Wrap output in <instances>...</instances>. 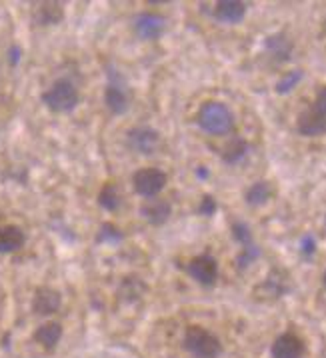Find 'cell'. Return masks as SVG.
<instances>
[{
    "mask_svg": "<svg viewBox=\"0 0 326 358\" xmlns=\"http://www.w3.org/2000/svg\"><path fill=\"white\" fill-rule=\"evenodd\" d=\"M304 350H306V346L302 343V338H298L292 332H286L274 341L270 355L272 358H302Z\"/></svg>",
    "mask_w": 326,
    "mask_h": 358,
    "instance_id": "cell-11",
    "label": "cell"
},
{
    "mask_svg": "<svg viewBox=\"0 0 326 358\" xmlns=\"http://www.w3.org/2000/svg\"><path fill=\"white\" fill-rule=\"evenodd\" d=\"M166 174L155 169V166H148V169H141L132 174V187L134 192L141 194L144 199H156V194L162 192V188L166 187Z\"/></svg>",
    "mask_w": 326,
    "mask_h": 358,
    "instance_id": "cell-5",
    "label": "cell"
},
{
    "mask_svg": "<svg viewBox=\"0 0 326 358\" xmlns=\"http://www.w3.org/2000/svg\"><path fill=\"white\" fill-rule=\"evenodd\" d=\"M64 18V8L58 2H41L32 10V20L38 27H52Z\"/></svg>",
    "mask_w": 326,
    "mask_h": 358,
    "instance_id": "cell-15",
    "label": "cell"
},
{
    "mask_svg": "<svg viewBox=\"0 0 326 358\" xmlns=\"http://www.w3.org/2000/svg\"><path fill=\"white\" fill-rule=\"evenodd\" d=\"M302 76H304V72L302 71H290L283 74L281 78H278V83H276V92L278 94H288L292 88H297V85L302 80Z\"/></svg>",
    "mask_w": 326,
    "mask_h": 358,
    "instance_id": "cell-23",
    "label": "cell"
},
{
    "mask_svg": "<svg viewBox=\"0 0 326 358\" xmlns=\"http://www.w3.org/2000/svg\"><path fill=\"white\" fill-rule=\"evenodd\" d=\"M185 348L194 358H218L222 346L220 341L202 327H190L185 332Z\"/></svg>",
    "mask_w": 326,
    "mask_h": 358,
    "instance_id": "cell-3",
    "label": "cell"
},
{
    "mask_svg": "<svg viewBox=\"0 0 326 358\" xmlns=\"http://www.w3.org/2000/svg\"><path fill=\"white\" fill-rule=\"evenodd\" d=\"M128 146L134 150V152H141V155H153L156 148H158V143H160V136L158 132L148 127H134V129L128 130L127 134Z\"/></svg>",
    "mask_w": 326,
    "mask_h": 358,
    "instance_id": "cell-9",
    "label": "cell"
},
{
    "mask_svg": "<svg viewBox=\"0 0 326 358\" xmlns=\"http://www.w3.org/2000/svg\"><path fill=\"white\" fill-rule=\"evenodd\" d=\"M213 15L222 24H239L246 16V4L241 0H220L214 4Z\"/></svg>",
    "mask_w": 326,
    "mask_h": 358,
    "instance_id": "cell-13",
    "label": "cell"
},
{
    "mask_svg": "<svg viewBox=\"0 0 326 358\" xmlns=\"http://www.w3.org/2000/svg\"><path fill=\"white\" fill-rule=\"evenodd\" d=\"M166 29V18L155 13H142L134 20V32L142 41H158Z\"/></svg>",
    "mask_w": 326,
    "mask_h": 358,
    "instance_id": "cell-8",
    "label": "cell"
},
{
    "mask_svg": "<svg viewBox=\"0 0 326 358\" xmlns=\"http://www.w3.org/2000/svg\"><path fill=\"white\" fill-rule=\"evenodd\" d=\"M258 257H260V248H258L256 244L242 246L241 255L236 257V266H239L241 271H244V268H248V266H250Z\"/></svg>",
    "mask_w": 326,
    "mask_h": 358,
    "instance_id": "cell-24",
    "label": "cell"
},
{
    "mask_svg": "<svg viewBox=\"0 0 326 358\" xmlns=\"http://www.w3.org/2000/svg\"><path fill=\"white\" fill-rule=\"evenodd\" d=\"M24 232L20 227H15V224H8V227H2L0 229V255H10V252H16L24 246Z\"/></svg>",
    "mask_w": 326,
    "mask_h": 358,
    "instance_id": "cell-17",
    "label": "cell"
},
{
    "mask_svg": "<svg viewBox=\"0 0 326 358\" xmlns=\"http://www.w3.org/2000/svg\"><path fill=\"white\" fill-rule=\"evenodd\" d=\"M246 152H248V143H246L244 138H241V136H236V138H232V141L222 148L220 158H222L227 164H239L242 158L246 157Z\"/></svg>",
    "mask_w": 326,
    "mask_h": 358,
    "instance_id": "cell-19",
    "label": "cell"
},
{
    "mask_svg": "<svg viewBox=\"0 0 326 358\" xmlns=\"http://www.w3.org/2000/svg\"><path fill=\"white\" fill-rule=\"evenodd\" d=\"M78 88L72 85L71 80L66 78H58L57 83H52V86L48 90L43 92L44 106L52 113L64 115V113H72L78 104Z\"/></svg>",
    "mask_w": 326,
    "mask_h": 358,
    "instance_id": "cell-2",
    "label": "cell"
},
{
    "mask_svg": "<svg viewBox=\"0 0 326 358\" xmlns=\"http://www.w3.org/2000/svg\"><path fill=\"white\" fill-rule=\"evenodd\" d=\"M300 252L306 258H311L312 255L316 252V241H314L312 234H304V236L300 238Z\"/></svg>",
    "mask_w": 326,
    "mask_h": 358,
    "instance_id": "cell-27",
    "label": "cell"
},
{
    "mask_svg": "<svg viewBox=\"0 0 326 358\" xmlns=\"http://www.w3.org/2000/svg\"><path fill=\"white\" fill-rule=\"evenodd\" d=\"M297 130L302 136H309V138L323 136V134H326V116L318 113L314 106H311L298 115Z\"/></svg>",
    "mask_w": 326,
    "mask_h": 358,
    "instance_id": "cell-10",
    "label": "cell"
},
{
    "mask_svg": "<svg viewBox=\"0 0 326 358\" xmlns=\"http://www.w3.org/2000/svg\"><path fill=\"white\" fill-rule=\"evenodd\" d=\"M120 202H122V194H120V188L116 187V185H113V182H106L104 187L100 188L99 204L104 208V210L114 213V210L120 206Z\"/></svg>",
    "mask_w": 326,
    "mask_h": 358,
    "instance_id": "cell-21",
    "label": "cell"
},
{
    "mask_svg": "<svg viewBox=\"0 0 326 358\" xmlns=\"http://www.w3.org/2000/svg\"><path fill=\"white\" fill-rule=\"evenodd\" d=\"M141 215L144 216V220L153 227H162L172 215L171 202L164 199H150L142 204Z\"/></svg>",
    "mask_w": 326,
    "mask_h": 358,
    "instance_id": "cell-14",
    "label": "cell"
},
{
    "mask_svg": "<svg viewBox=\"0 0 326 358\" xmlns=\"http://www.w3.org/2000/svg\"><path fill=\"white\" fill-rule=\"evenodd\" d=\"M323 285H325V288H326V273H325V276H323Z\"/></svg>",
    "mask_w": 326,
    "mask_h": 358,
    "instance_id": "cell-32",
    "label": "cell"
},
{
    "mask_svg": "<svg viewBox=\"0 0 326 358\" xmlns=\"http://www.w3.org/2000/svg\"><path fill=\"white\" fill-rule=\"evenodd\" d=\"M20 57H22V50H20L18 46H13V48L8 50V60H10L13 64H18V62H20Z\"/></svg>",
    "mask_w": 326,
    "mask_h": 358,
    "instance_id": "cell-30",
    "label": "cell"
},
{
    "mask_svg": "<svg viewBox=\"0 0 326 358\" xmlns=\"http://www.w3.org/2000/svg\"><path fill=\"white\" fill-rule=\"evenodd\" d=\"M197 122L204 132L222 136V134H228L234 129V115L225 102L208 101L199 108Z\"/></svg>",
    "mask_w": 326,
    "mask_h": 358,
    "instance_id": "cell-1",
    "label": "cell"
},
{
    "mask_svg": "<svg viewBox=\"0 0 326 358\" xmlns=\"http://www.w3.org/2000/svg\"><path fill=\"white\" fill-rule=\"evenodd\" d=\"M125 236H122V232L116 229L114 224H102L100 227V232H99V243L102 244H118L122 241Z\"/></svg>",
    "mask_w": 326,
    "mask_h": 358,
    "instance_id": "cell-26",
    "label": "cell"
},
{
    "mask_svg": "<svg viewBox=\"0 0 326 358\" xmlns=\"http://www.w3.org/2000/svg\"><path fill=\"white\" fill-rule=\"evenodd\" d=\"M288 290H290V276L284 273V271H281V268H274L256 287L255 294L260 301H276V299L284 296Z\"/></svg>",
    "mask_w": 326,
    "mask_h": 358,
    "instance_id": "cell-6",
    "label": "cell"
},
{
    "mask_svg": "<svg viewBox=\"0 0 326 358\" xmlns=\"http://www.w3.org/2000/svg\"><path fill=\"white\" fill-rule=\"evenodd\" d=\"M264 48H267V52H269L270 57L274 58L276 62H286V60H290V55H292L295 44H292V41H290L284 32H276V34L267 36Z\"/></svg>",
    "mask_w": 326,
    "mask_h": 358,
    "instance_id": "cell-16",
    "label": "cell"
},
{
    "mask_svg": "<svg viewBox=\"0 0 326 358\" xmlns=\"http://www.w3.org/2000/svg\"><path fill=\"white\" fill-rule=\"evenodd\" d=\"M186 273L202 287H213L218 278V262L211 255H200L186 264Z\"/></svg>",
    "mask_w": 326,
    "mask_h": 358,
    "instance_id": "cell-7",
    "label": "cell"
},
{
    "mask_svg": "<svg viewBox=\"0 0 326 358\" xmlns=\"http://www.w3.org/2000/svg\"><path fill=\"white\" fill-rule=\"evenodd\" d=\"M216 208H218V204L214 201L211 194H206V196H202V201H200L199 206V213L202 216H213L216 213Z\"/></svg>",
    "mask_w": 326,
    "mask_h": 358,
    "instance_id": "cell-28",
    "label": "cell"
},
{
    "mask_svg": "<svg viewBox=\"0 0 326 358\" xmlns=\"http://www.w3.org/2000/svg\"><path fill=\"white\" fill-rule=\"evenodd\" d=\"M60 338H62V327L58 322H46L34 332V341L44 348H48V350H52Z\"/></svg>",
    "mask_w": 326,
    "mask_h": 358,
    "instance_id": "cell-18",
    "label": "cell"
},
{
    "mask_svg": "<svg viewBox=\"0 0 326 358\" xmlns=\"http://www.w3.org/2000/svg\"><path fill=\"white\" fill-rule=\"evenodd\" d=\"M232 238L241 244V246L255 244V241H253V232H250V227H248L246 222H241V220L232 224Z\"/></svg>",
    "mask_w": 326,
    "mask_h": 358,
    "instance_id": "cell-25",
    "label": "cell"
},
{
    "mask_svg": "<svg viewBox=\"0 0 326 358\" xmlns=\"http://www.w3.org/2000/svg\"><path fill=\"white\" fill-rule=\"evenodd\" d=\"M312 106L318 110V113H323L326 116V86H323L318 92H316V99L312 102Z\"/></svg>",
    "mask_w": 326,
    "mask_h": 358,
    "instance_id": "cell-29",
    "label": "cell"
},
{
    "mask_svg": "<svg viewBox=\"0 0 326 358\" xmlns=\"http://www.w3.org/2000/svg\"><path fill=\"white\" fill-rule=\"evenodd\" d=\"M270 196H272V187L267 180H258L255 185H250V188L244 194V199L250 206H262L270 201Z\"/></svg>",
    "mask_w": 326,
    "mask_h": 358,
    "instance_id": "cell-20",
    "label": "cell"
},
{
    "mask_svg": "<svg viewBox=\"0 0 326 358\" xmlns=\"http://www.w3.org/2000/svg\"><path fill=\"white\" fill-rule=\"evenodd\" d=\"M199 176H200V178H206V176H208V171H206L204 166H200V169H199Z\"/></svg>",
    "mask_w": 326,
    "mask_h": 358,
    "instance_id": "cell-31",
    "label": "cell"
},
{
    "mask_svg": "<svg viewBox=\"0 0 326 358\" xmlns=\"http://www.w3.org/2000/svg\"><path fill=\"white\" fill-rule=\"evenodd\" d=\"M60 304H62V296H60L58 290H55V288L50 287H41L34 292L32 310L41 316H50L55 315V313H58Z\"/></svg>",
    "mask_w": 326,
    "mask_h": 358,
    "instance_id": "cell-12",
    "label": "cell"
},
{
    "mask_svg": "<svg viewBox=\"0 0 326 358\" xmlns=\"http://www.w3.org/2000/svg\"><path fill=\"white\" fill-rule=\"evenodd\" d=\"M142 292H144V282H142L141 278L128 276L127 280H122V285H120L118 296H120V301L134 302L141 299Z\"/></svg>",
    "mask_w": 326,
    "mask_h": 358,
    "instance_id": "cell-22",
    "label": "cell"
},
{
    "mask_svg": "<svg viewBox=\"0 0 326 358\" xmlns=\"http://www.w3.org/2000/svg\"><path fill=\"white\" fill-rule=\"evenodd\" d=\"M106 78H108V86L104 90V104L113 115H125L128 110L127 83L113 64L106 66Z\"/></svg>",
    "mask_w": 326,
    "mask_h": 358,
    "instance_id": "cell-4",
    "label": "cell"
}]
</instances>
